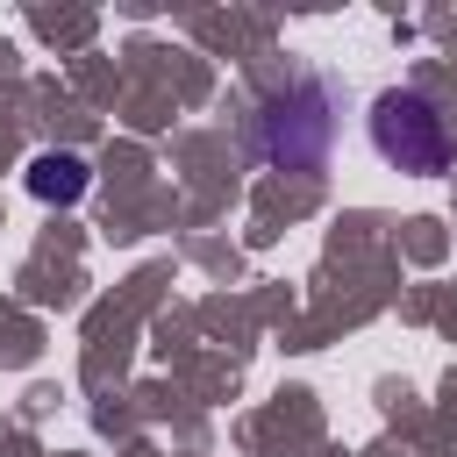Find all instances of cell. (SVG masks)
<instances>
[{"label":"cell","mask_w":457,"mask_h":457,"mask_svg":"<svg viewBox=\"0 0 457 457\" xmlns=\"http://www.w3.org/2000/svg\"><path fill=\"white\" fill-rule=\"evenodd\" d=\"M86 157H71V150H43L36 164H29V193L36 200H50V207H71L79 193H86Z\"/></svg>","instance_id":"cell-3"},{"label":"cell","mask_w":457,"mask_h":457,"mask_svg":"<svg viewBox=\"0 0 457 457\" xmlns=\"http://www.w3.org/2000/svg\"><path fill=\"white\" fill-rule=\"evenodd\" d=\"M328 136H336L328 86H293L257 114V150L264 164H286V171H314L328 157Z\"/></svg>","instance_id":"cell-1"},{"label":"cell","mask_w":457,"mask_h":457,"mask_svg":"<svg viewBox=\"0 0 457 457\" xmlns=\"http://www.w3.org/2000/svg\"><path fill=\"white\" fill-rule=\"evenodd\" d=\"M371 143L400 171H443L450 164V129L421 93H378L371 100Z\"/></svg>","instance_id":"cell-2"}]
</instances>
